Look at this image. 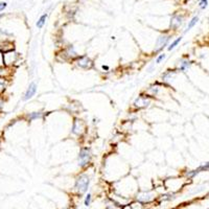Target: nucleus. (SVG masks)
<instances>
[{
	"label": "nucleus",
	"mask_w": 209,
	"mask_h": 209,
	"mask_svg": "<svg viewBox=\"0 0 209 209\" xmlns=\"http://www.w3.org/2000/svg\"><path fill=\"white\" fill-rule=\"evenodd\" d=\"M171 39V37L169 36V35H162V36H160L159 38L157 39V41H156V46H155L154 51L160 52L165 46L168 45V42Z\"/></svg>",
	"instance_id": "7ed1b4c3"
},
{
	"label": "nucleus",
	"mask_w": 209,
	"mask_h": 209,
	"mask_svg": "<svg viewBox=\"0 0 209 209\" xmlns=\"http://www.w3.org/2000/svg\"><path fill=\"white\" fill-rule=\"evenodd\" d=\"M89 183H90V179L87 175H81L76 178L75 180V185H74V188L78 191L80 195H83L86 191L88 190V187H89Z\"/></svg>",
	"instance_id": "f257e3e1"
},
{
	"label": "nucleus",
	"mask_w": 209,
	"mask_h": 209,
	"mask_svg": "<svg viewBox=\"0 0 209 209\" xmlns=\"http://www.w3.org/2000/svg\"><path fill=\"white\" fill-rule=\"evenodd\" d=\"M91 151H90L89 147L85 146V147H82L78 153V162H80V166L81 167H86L88 164L90 163L91 161Z\"/></svg>",
	"instance_id": "f03ea898"
},
{
	"label": "nucleus",
	"mask_w": 209,
	"mask_h": 209,
	"mask_svg": "<svg viewBox=\"0 0 209 209\" xmlns=\"http://www.w3.org/2000/svg\"><path fill=\"white\" fill-rule=\"evenodd\" d=\"M90 202H91V195L90 193H88L87 195H86V199H85V206H89L90 205Z\"/></svg>",
	"instance_id": "f3484780"
},
{
	"label": "nucleus",
	"mask_w": 209,
	"mask_h": 209,
	"mask_svg": "<svg viewBox=\"0 0 209 209\" xmlns=\"http://www.w3.org/2000/svg\"><path fill=\"white\" fill-rule=\"evenodd\" d=\"M198 21H199V17L198 16H195V17H193L192 19H191L190 21H189V23H188V25H187V28H186V30H185V32H187L188 30H190L191 28L193 27V26L195 25V24L198 23Z\"/></svg>",
	"instance_id": "4468645a"
},
{
	"label": "nucleus",
	"mask_w": 209,
	"mask_h": 209,
	"mask_svg": "<svg viewBox=\"0 0 209 209\" xmlns=\"http://www.w3.org/2000/svg\"><path fill=\"white\" fill-rule=\"evenodd\" d=\"M37 89H38V86L35 82H32L28 86V88L26 89L25 93H24V96H23V100H30L32 97H34L35 94L37 92Z\"/></svg>",
	"instance_id": "39448f33"
},
{
	"label": "nucleus",
	"mask_w": 209,
	"mask_h": 209,
	"mask_svg": "<svg viewBox=\"0 0 209 209\" xmlns=\"http://www.w3.org/2000/svg\"><path fill=\"white\" fill-rule=\"evenodd\" d=\"M134 105L138 108H143V107H147L149 105V100L146 96H139V97L136 100V102L134 103Z\"/></svg>",
	"instance_id": "6e6552de"
},
{
	"label": "nucleus",
	"mask_w": 209,
	"mask_h": 209,
	"mask_svg": "<svg viewBox=\"0 0 209 209\" xmlns=\"http://www.w3.org/2000/svg\"><path fill=\"white\" fill-rule=\"evenodd\" d=\"M103 69H104V70H107V71H108V70H109V66H107V65H103Z\"/></svg>",
	"instance_id": "6ab92c4d"
},
{
	"label": "nucleus",
	"mask_w": 209,
	"mask_h": 209,
	"mask_svg": "<svg viewBox=\"0 0 209 209\" xmlns=\"http://www.w3.org/2000/svg\"><path fill=\"white\" fill-rule=\"evenodd\" d=\"M8 6V3L6 2H0V12H2V11H4V8Z\"/></svg>",
	"instance_id": "a211bd4d"
},
{
	"label": "nucleus",
	"mask_w": 209,
	"mask_h": 209,
	"mask_svg": "<svg viewBox=\"0 0 209 209\" xmlns=\"http://www.w3.org/2000/svg\"><path fill=\"white\" fill-rule=\"evenodd\" d=\"M208 5V0H200L199 2V6L201 10H205Z\"/></svg>",
	"instance_id": "dca6fc26"
},
{
	"label": "nucleus",
	"mask_w": 209,
	"mask_h": 209,
	"mask_svg": "<svg viewBox=\"0 0 209 209\" xmlns=\"http://www.w3.org/2000/svg\"><path fill=\"white\" fill-rule=\"evenodd\" d=\"M183 19L184 18L182 16H180V15H178V14H175L171 20V28H173V29L179 28L180 26H181V24L183 23Z\"/></svg>",
	"instance_id": "423d86ee"
},
{
	"label": "nucleus",
	"mask_w": 209,
	"mask_h": 209,
	"mask_svg": "<svg viewBox=\"0 0 209 209\" xmlns=\"http://www.w3.org/2000/svg\"><path fill=\"white\" fill-rule=\"evenodd\" d=\"M42 116H43V113H42V112H32V113H29V115H28L27 117H28V120L32 121V120L42 118Z\"/></svg>",
	"instance_id": "f8f14e48"
},
{
	"label": "nucleus",
	"mask_w": 209,
	"mask_h": 209,
	"mask_svg": "<svg viewBox=\"0 0 209 209\" xmlns=\"http://www.w3.org/2000/svg\"><path fill=\"white\" fill-rule=\"evenodd\" d=\"M65 54H66V56L68 57V58H71V59H73V58H76V52H75V50H74V47L73 46H68L67 48L65 49Z\"/></svg>",
	"instance_id": "1a4fd4ad"
},
{
	"label": "nucleus",
	"mask_w": 209,
	"mask_h": 209,
	"mask_svg": "<svg viewBox=\"0 0 209 209\" xmlns=\"http://www.w3.org/2000/svg\"><path fill=\"white\" fill-rule=\"evenodd\" d=\"M165 58H166V54H160L159 56L156 58V60H155V62L157 63V64H160L162 62V61H164L165 60Z\"/></svg>",
	"instance_id": "2eb2a0df"
},
{
	"label": "nucleus",
	"mask_w": 209,
	"mask_h": 209,
	"mask_svg": "<svg viewBox=\"0 0 209 209\" xmlns=\"http://www.w3.org/2000/svg\"><path fill=\"white\" fill-rule=\"evenodd\" d=\"M47 13H45V14H43L42 16L39 18V20L37 21V23H36V25H37V27L38 28H42L43 27L44 25H45V23H46V19H47Z\"/></svg>",
	"instance_id": "9d476101"
},
{
	"label": "nucleus",
	"mask_w": 209,
	"mask_h": 209,
	"mask_svg": "<svg viewBox=\"0 0 209 209\" xmlns=\"http://www.w3.org/2000/svg\"><path fill=\"white\" fill-rule=\"evenodd\" d=\"M2 17H3V14H0V19H1Z\"/></svg>",
	"instance_id": "aec40b11"
},
{
	"label": "nucleus",
	"mask_w": 209,
	"mask_h": 209,
	"mask_svg": "<svg viewBox=\"0 0 209 209\" xmlns=\"http://www.w3.org/2000/svg\"><path fill=\"white\" fill-rule=\"evenodd\" d=\"M75 64L81 68H84V69H89L93 66V63H92L91 59L88 58L87 56H82V57H76V61Z\"/></svg>",
	"instance_id": "20e7f679"
},
{
	"label": "nucleus",
	"mask_w": 209,
	"mask_h": 209,
	"mask_svg": "<svg viewBox=\"0 0 209 209\" xmlns=\"http://www.w3.org/2000/svg\"><path fill=\"white\" fill-rule=\"evenodd\" d=\"M181 41H182V37H179V38H177V39H176V40H174V41L171 42V43L168 45V47H167V49H168V51H171V50H173V49H175V48L178 46V44H179Z\"/></svg>",
	"instance_id": "ddd939ff"
},
{
	"label": "nucleus",
	"mask_w": 209,
	"mask_h": 209,
	"mask_svg": "<svg viewBox=\"0 0 209 209\" xmlns=\"http://www.w3.org/2000/svg\"><path fill=\"white\" fill-rule=\"evenodd\" d=\"M84 131V124L82 120L80 119H74L73 127H72V132L76 135H81Z\"/></svg>",
	"instance_id": "0eeeda50"
},
{
	"label": "nucleus",
	"mask_w": 209,
	"mask_h": 209,
	"mask_svg": "<svg viewBox=\"0 0 209 209\" xmlns=\"http://www.w3.org/2000/svg\"><path fill=\"white\" fill-rule=\"evenodd\" d=\"M191 64H192V62L189 60H183L181 62V64H180L179 66V70H181V71H185V70H187L189 67L191 66Z\"/></svg>",
	"instance_id": "9b49d317"
}]
</instances>
